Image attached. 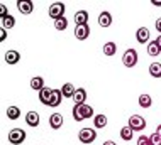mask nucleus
<instances>
[{
    "label": "nucleus",
    "instance_id": "1",
    "mask_svg": "<svg viewBox=\"0 0 161 145\" xmlns=\"http://www.w3.org/2000/svg\"><path fill=\"white\" fill-rule=\"evenodd\" d=\"M93 117V108L90 105H75L73 106V118L75 122H83L86 118H92Z\"/></svg>",
    "mask_w": 161,
    "mask_h": 145
},
{
    "label": "nucleus",
    "instance_id": "2",
    "mask_svg": "<svg viewBox=\"0 0 161 145\" xmlns=\"http://www.w3.org/2000/svg\"><path fill=\"white\" fill-rule=\"evenodd\" d=\"M25 132L22 128H12L10 132H8V142H10L12 145H20L25 140Z\"/></svg>",
    "mask_w": 161,
    "mask_h": 145
},
{
    "label": "nucleus",
    "instance_id": "3",
    "mask_svg": "<svg viewBox=\"0 0 161 145\" xmlns=\"http://www.w3.org/2000/svg\"><path fill=\"white\" fill-rule=\"evenodd\" d=\"M95 138H97V132L93 128H81L78 133V140L81 143H92L95 142Z\"/></svg>",
    "mask_w": 161,
    "mask_h": 145
},
{
    "label": "nucleus",
    "instance_id": "4",
    "mask_svg": "<svg viewBox=\"0 0 161 145\" xmlns=\"http://www.w3.org/2000/svg\"><path fill=\"white\" fill-rule=\"evenodd\" d=\"M64 10H66V7H64L63 2H54V3H51V7H49V17L54 20H58L59 17H64Z\"/></svg>",
    "mask_w": 161,
    "mask_h": 145
},
{
    "label": "nucleus",
    "instance_id": "5",
    "mask_svg": "<svg viewBox=\"0 0 161 145\" xmlns=\"http://www.w3.org/2000/svg\"><path fill=\"white\" fill-rule=\"evenodd\" d=\"M122 63L125 68H134L137 64V52L134 49H127L122 56Z\"/></svg>",
    "mask_w": 161,
    "mask_h": 145
},
{
    "label": "nucleus",
    "instance_id": "6",
    "mask_svg": "<svg viewBox=\"0 0 161 145\" xmlns=\"http://www.w3.org/2000/svg\"><path fill=\"white\" fill-rule=\"evenodd\" d=\"M129 127L134 132H141V130L146 128V120L141 115H132L129 118Z\"/></svg>",
    "mask_w": 161,
    "mask_h": 145
},
{
    "label": "nucleus",
    "instance_id": "7",
    "mask_svg": "<svg viewBox=\"0 0 161 145\" xmlns=\"http://www.w3.org/2000/svg\"><path fill=\"white\" fill-rule=\"evenodd\" d=\"M17 8H19L20 14L29 15V14H32V10H34V2H31V0H19V2H17Z\"/></svg>",
    "mask_w": 161,
    "mask_h": 145
},
{
    "label": "nucleus",
    "instance_id": "8",
    "mask_svg": "<svg viewBox=\"0 0 161 145\" xmlns=\"http://www.w3.org/2000/svg\"><path fill=\"white\" fill-rule=\"evenodd\" d=\"M88 36H90L88 24H86V25H76V27H75V37L78 39V41H85Z\"/></svg>",
    "mask_w": 161,
    "mask_h": 145
},
{
    "label": "nucleus",
    "instance_id": "9",
    "mask_svg": "<svg viewBox=\"0 0 161 145\" xmlns=\"http://www.w3.org/2000/svg\"><path fill=\"white\" fill-rule=\"evenodd\" d=\"M63 101V93H61V90H53V95H51V100H49V105L47 106H51V108H56V106H59Z\"/></svg>",
    "mask_w": 161,
    "mask_h": 145
},
{
    "label": "nucleus",
    "instance_id": "10",
    "mask_svg": "<svg viewBox=\"0 0 161 145\" xmlns=\"http://www.w3.org/2000/svg\"><path fill=\"white\" fill-rule=\"evenodd\" d=\"M61 125H63V115L61 113H53L49 117V127L53 130H58V128H61Z\"/></svg>",
    "mask_w": 161,
    "mask_h": 145
},
{
    "label": "nucleus",
    "instance_id": "11",
    "mask_svg": "<svg viewBox=\"0 0 161 145\" xmlns=\"http://www.w3.org/2000/svg\"><path fill=\"white\" fill-rule=\"evenodd\" d=\"M98 25L100 27H110L112 25V15H110V12H102V14L98 15Z\"/></svg>",
    "mask_w": 161,
    "mask_h": 145
},
{
    "label": "nucleus",
    "instance_id": "12",
    "mask_svg": "<svg viewBox=\"0 0 161 145\" xmlns=\"http://www.w3.org/2000/svg\"><path fill=\"white\" fill-rule=\"evenodd\" d=\"M88 12L86 10H78L76 14H75V22H76V25H86L88 24Z\"/></svg>",
    "mask_w": 161,
    "mask_h": 145
},
{
    "label": "nucleus",
    "instance_id": "13",
    "mask_svg": "<svg viewBox=\"0 0 161 145\" xmlns=\"http://www.w3.org/2000/svg\"><path fill=\"white\" fill-rule=\"evenodd\" d=\"M51 95H53V90L51 88H44V90L39 91V101H41L42 105H49V100H51Z\"/></svg>",
    "mask_w": 161,
    "mask_h": 145
},
{
    "label": "nucleus",
    "instance_id": "14",
    "mask_svg": "<svg viewBox=\"0 0 161 145\" xmlns=\"http://www.w3.org/2000/svg\"><path fill=\"white\" fill-rule=\"evenodd\" d=\"M85 100H86V91L83 88H78L73 95V101H75V105H85Z\"/></svg>",
    "mask_w": 161,
    "mask_h": 145
},
{
    "label": "nucleus",
    "instance_id": "15",
    "mask_svg": "<svg viewBox=\"0 0 161 145\" xmlns=\"http://www.w3.org/2000/svg\"><path fill=\"white\" fill-rule=\"evenodd\" d=\"M20 61L19 51H7L5 52V63L7 64H17Z\"/></svg>",
    "mask_w": 161,
    "mask_h": 145
},
{
    "label": "nucleus",
    "instance_id": "16",
    "mask_svg": "<svg viewBox=\"0 0 161 145\" xmlns=\"http://www.w3.org/2000/svg\"><path fill=\"white\" fill-rule=\"evenodd\" d=\"M136 39H137V42L146 44L147 41H149V30H147L146 27H139L137 32H136Z\"/></svg>",
    "mask_w": 161,
    "mask_h": 145
},
{
    "label": "nucleus",
    "instance_id": "17",
    "mask_svg": "<svg viewBox=\"0 0 161 145\" xmlns=\"http://www.w3.org/2000/svg\"><path fill=\"white\" fill-rule=\"evenodd\" d=\"M39 115H37V111H29L27 115H25V123H27L29 127H37L39 125Z\"/></svg>",
    "mask_w": 161,
    "mask_h": 145
},
{
    "label": "nucleus",
    "instance_id": "18",
    "mask_svg": "<svg viewBox=\"0 0 161 145\" xmlns=\"http://www.w3.org/2000/svg\"><path fill=\"white\" fill-rule=\"evenodd\" d=\"M76 88L71 85V83H64V85L61 86V93L64 98H73V95H75Z\"/></svg>",
    "mask_w": 161,
    "mask_h": 145
},
{
    "label": "nucleus",
    "instance_id": "19",
    "mask_svg": "<svg viewBox=\"0 0 161 145\" xmlns=\"http://www.w3.org/2000/svg\"><path fill=\"white\" fill-rule=\"evenodd\" d=\"M31 88H32V90H36V91L44 90V80H42L41 76H34L31 80Z\"/></svg>",
    "mask_w": 161,
    "mask_h": 145
},
{
    "label": "nucleus",
    "instance_id": "20",
    "mask_svg": "<svg viewBox=\"0 0 161 145\" xmlns=\"http://www.w3.org/2000/svg\"><path fill=\"white\" fill-rule=\"evenodd\" d=\"M93 125H95V128H105L107 117L105 115H95L93 117Z\"/></svg>",
    "mask_w": 161,
    "mask_h": 145
},
{
    "label": "nucleus",
    "instance_id": "21",
    "mask_svg": "<svg viewBox=\"0 0 161 145\" xmlns=\"http://www.w3.org/2000/svg\"><path fill=\"white\" fill-rule=\"evenodd\" d=\"M117 51V44L115 42H105L103 44V54L105 56H114Z\"/></svg>",
    "mask_w": 161,
    "mask_h": 145
},
{
    "label": "nucleus",
    "instance_id": "22",
    "mask_svg": "<svg viewBox=\"0 0 161 145\" xmlns=\"http://www.w3.org/2000/svg\"><path fill=\"white\" fill-rule=\"evenodd\" d=\"M153 105V98L149 95H141L139 96V106L141 108H149Z\"/></svg>",
    "mask_w": 161,
    "mask_h": 145
},
{
    "label": "nucleus",
    "instance_id": "23",
    "mask_svg": "<svg viewBox=\"0 0 161 145\" xmlns=\"http://www.w3.org/2000/svg\"><path fill=\"white\" fill-rule=\"evenodd\" d=\"M132 128L127 125V127H122L120 128V137H122V140H125V142H129V140H132Z\"/></svg>",
    "mask_w": 161,
    "mask_h": 145
},
{
    "label": "nucleus",
    "instance_id": "24",
    "mask_svg": "<svg viewBox=\"0 0 161 145\" xmlns=\"http://www.w3.org/2000/svg\"><path fill=\"white\" fill-rule=\"evenodd\" d=\"M149 74L153 78H161V63H153L149 66Z\"/></svg>",
    "mask_w": 161,
    "mask_h": 145
},
{
    "label": "nucleus",
    "instance_id": "25",
    "mask_svg": "<svg viewBox=\"0 0 161 145\" xmlns=\"http://www.w3.org/2000/svg\"><path fill=\"white\" fill-rule=\"evenodd\" d=\"M159 47H158V44H156V41H153V42H149V44H147V54H149V56H153V58H154V56H159Z\"/></svg>",
    "mask_w": 161,
    "mask_h": 145
},
{
    "label": "nucleus",
    "instance_id": "26",
    "mask_svg": "<svg viewBox=\"0 0 161 145\" xmlns=\"http://www.w3.org/2000/svg\"><path fill=\"white\" fill-rule=\"evenodd\" d=\"M7 117L10 118V120H17V118L20 117V110L17 106H8L7 108Z\"/></svg>",
    "mask_w": 161,
    "mask_h": 145
},
{
    "label": "nucleus",
    "instance_id": "27",
    "mask_svg": "<svg viewBox=\"0 0 161 145\" xmlns=\"http://www.w3.org/2000/svg\"><path fill=\"white\" fill-rule=\"evenodd\" d=\"M66 27H68V20H66V17H59L58 20H54V29L64 30Z\"/></svg>",
    "mask_w": 161,
    "mask_h": 145
},
{
    "label": "nucleus",
    "instance_id": "28",
    "mask_svg": "<svg viewBox=\"0 0 161 145\" xmlns=\"http://www.w3.org/2000/svg\"><path fill=\"white\" fill-rule=\"evenodd\" d=\"M15 25V19L12 15H8V17H5V19H2V27L3 29H12Z\"/></svg>",
    "mask_w": 161,
    "mask_h": 145
},
{
    "label": "nucleus",
    "instance_id": "29",
    "mask_svg": "<svg viewBox=\"0 0 161 145\" xmlns=\"http://www.w3.org/2000/svg\"><path fill=\"white\" fill-rule=\"evenodd\" d=\"M137 145H153V143H151L149 137H146V135H141V137L137 138Z\"/></svg>",
    "mask_w": 161,
    "mask_h": 145
},
{
    "label": "nucleus",
    "instance_id": "30",
    "mask_svg": "<svg viewBox=\"0 0 161 145\" xmlns=\"http://www.w3.org/2000/svg\"><path fill=\"white\" fill-rule=\"evenodd\" d=\"M149 140H151V143H153V145H161V137L156 133V132L153 135H149Z\"/></svg>",
    "mask_w": 161,
    "mask_h": 145
},
{
    "label": "nucleus",
    "instance_id": "31",
    "mask_svg": "<svg viewBox=\"0 0 161 145\" xmlns=\"http://www.w3.org/2000/svg\"><path fill=\"white\" fill-rule=\"evenodd\" d=\"M5 17H8L7 7H5V3H0V19H5Z\"/></svg>",
    "mask_w": 161,
    "mask_h": 145
},
{
    "label": "nucleus",
    "instance_id": "32",
    "mask_svg": "<svg viewBox=\"0 0 161 145\" xmlns=\"http://www.w3.org/2000/svg\"><path fill=\"white\" fill-rule=\"evenodd\" d=\"M5 39H7V30L5 29H3V27H0V41H5Z\"/></svg>",
    "mask_w": 161,
    "mask_h": 145
},
{
    "label": "nucleus",
    "instance_id": "33",
    "mask_svg": "<svg viewBox=\"0 0 161 145\" xmlns=\"http://www.w3.org/2000/svg\"><path fill=\"white\" fill-rule=\"evenodd\" d=\"M156 29H158V32H159V36H161V19L156 20Z\"/></svg>",
    "mask_w": 161,
    "mask_h": 145
},
{
    "label": "nucleus",
    "instance_id": "34",
    "mask_svg": "<svg viewBox=\"0 0 161 145\" xmlns=\"http://www.w3.org/2000/svg\"><path fill=\"white\" fill-rule=\"evenodd\" d=\"M153 2V5H156V7H161V0H151Z\"/></svg>",
    "mask_w": 161,
    "mask_h": 145
},
{
    "label": "nucleus",
    "instance_id": "35",
    "mask_svg": "<svg viewBox=\"0 0 161 145\" xmlns=\"http://www.w3.org/2000/svg\"><path fill=\"white\" fill-rule=\"evenodd\" d=\"M156 44H158V47H159V51H161V36H158V39H154Z\"/></svg>",
    "mask_w": 161,
    "mask_h": 145
},
{
    "label": "nucleus",
    "instance_id": "36",
    "mask_svg": "<svg viewBox=\"0 0 161 145\" xmlns=\"http://www.w3.org/2000/svg\"><path fill=\"white\" fill-rule=\"evenodd\" d=\"M103 145H115V142H112V140H107V142H103Z\"/></svg>",
    "mask_w": 161,
    "mask_h": 145
},
{
    "label": "nucleus",
    "instance_id": "37",
    "mask_svg": "<svg viewBox=\"0 0 161 145\" xmlns=\"http://www.w3.org/2000/svg\"><path fill=\"white\" fill-rule=\"evenodd\" d=\"M156 133H158L159 137H161V125H158V128H156Z\"/></svg>",
    "mask_w": 161,
    "mask_h": 145
}]
</instances>
